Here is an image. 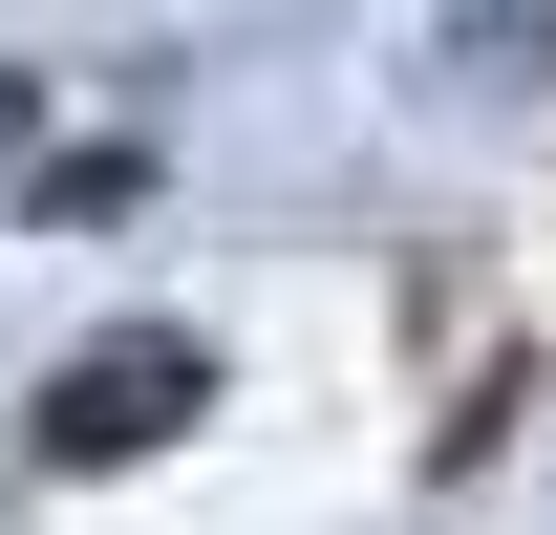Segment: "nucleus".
Segmentation results:
<instances>
[{
    "mask_svg": "<svg viewBox=\"0 0 556 535\" xmlns=\"http://www.w3.org/2000/svg\"><path fill=\"white\" fill-rule=\"evenodd\" d=\"M214 407V343L193 322H129V343H86L65 386H43V471H108V450H172Z\"/></svg>",
    "mask_w": 556,
    "mask_h": 535,
    "instance_id": "f257e3e1",
    "label": "nucleus"
}]
</instances>
